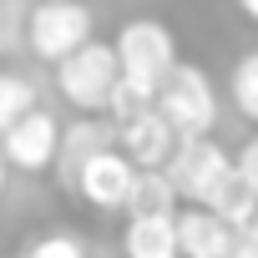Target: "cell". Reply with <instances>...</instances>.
<instances>
[{
    "instance_id": "cell-1",
    "label": "cell",
    "mask_w": 258,
    "mask_h": 258,
    "mask_svg": "<svg viewBox=\"0 0 258 258\" xmlns=\"http://www.w3.org/2000/svg\"><path fill=\"white\" fill-rule=\"evenodd\" d=\"M152 111L167 121V132H172L177 142H187V137H213V121H218L213 81H208L198 66L172 61V66H167V76L157 81Z\"/></svg>"
},
{
    "instance_id": "cell-2",
    "label": "cell",
    "mask_w": 258,
    "mask_h": 258,
    "mask_svg": "<svg viewBox=\"0 0 258 258\" xmlns=\"http://www.w3.org/2000/svg\"><path fill=\"white\" fill-rule=\"evenodd\" d=\"M116 56H111V41H86L76 46L71 56L56 61V91L66 96V106H76L81 116H101L106 111V96L116 86Z\"/></svg>"
},
{
    "instance_id": "cell-3",
    "label": "cell",
    "mask_w": 258,
    "mask_h": 258,
    "mask_svg": "<svg viewBox=\"0 0 258 258\" xmlns=\"http://www.w3.org/2000/svg\"><path fill=\"white\" fill-rule=\"evenodd\" d=\"M172 192L187 203V208H208L218 198V187L228 182V152L213 142V137H187L172 147V157L162 162Z\"/></svg>"
},
{
    "instance_id": "cell-4",
    "label": "cell",
    "mask_w": 258,
    "mask_h": 258,
    "mask_svg": "<svg viewBox=\"0 0 258 258\" xmlns=\"http://www.w3.org/2000/svg\"><path fill=\"white\" fill-rule=\"evenodd\" d=\"M111 56H116V71H121V76H132V81H142V86H157V81L167 76V66L177 61V41H172V31H167L162 21L137 16V21H126V26L116 31Z\"/></svg>"
},
{
    "instance_id": "cell-5",
    "label": "cell",
    "mask_w": 258,
    "mask_h": 258,
    "mask_svg": "<svg viewBox=\"0 0 258 258\" xmlns=\"http://www.w3.org/2000/svg\"><path fill=\"white\" fill-rule=\"evenodd\" d=\"M26 41L41 61L56 66L61 56H71L76 46L91 41V11L81 0H41L31 11V21H26Z\"/></svg>"
},
{
    "instance_id": "cell-6",
    "label": "cell",
    "mask_w": 258,
    "mask_h": 258,
    "mask_svg": "<svg viewBox=\"0 0 258 258\" xmlns=\"http://www.w3.org/2000/svg\"><path fill=\"white\" fill-rule=\"evenodd\" d=\"M132 162H126L121 152H116V142L111 147H101V152H91L81 167H76V177H71V187L66 192H76L86 208H96V213H121V203H126V187H132Z\"/></svg>"
},
{
    "instance_id": "cell-7",
    "label": "cell",
    "mask_w": 258,
    "mask_h": 258,
    "mask_svg": "<svg viewBox=\"0 0 258 258\" xmlns=\"http://www.w3.org/2000/svg\"><path fill=\"white\" fill-rule=\"evenodd\" d=\"M56 137H61L56 116L31 106L21 121H11L6 132H0V157H6V167H16V172H46L56 162Z\"/></svg>"
},
{
    "instance_id": "cell-8",
    "label": "cell",
    "mask_w": 258,
    "mask_h": 258,
    "mask_svg": "<svg viewBox=\"0 0 258 258\" xmlns=\"http://www.w3.org/2000/svg\"><path fill=\"white\" fill-rule=\"evenodd\" d=\"M172 147H177V137L167 132V121L157 111H142V116H132V121L116 126V152L132 167H162L172 157Z\"/></svg>"
},
{
    "instance_id": "cell-9",
    "label": "cell",
    "mask_w": 258,
    "mask_h": 258,
    "mask_svg": "<svg viewBox=\"0 0 258 258\" xmlns=\"http://www.w3.org/2000/svg\"><path fill=\"white\" fill-rule=\"evenodd\" d=\"M172 238H177V258H223L233 228L223 218H213L208 208H187L172 218Z\"/></svg>"
},
{
    "instance_id": "cell-10",
    "label": "cell",
    "mask_w": 258,
    "mask_h": 258,
    "mask_svg": "<svg viewBox=\"0 0 258 258\" xmlns=\"http://www.w3.org/2000/svg\"><path fill=\"white\" fill-rule=\"evenodd\" d=\"M111 142H116V132H111V126H101V121H91V116H81L76 126H61V137H56V172H61V187H71L76 167H81L91 152L111 147Z\"/></svg>"
},
{
    "instance_id": "cell-11",
    "label": "cell",
    "mask_w": 258,
    "mask_h": 258,
    "mask_svg": "<svg viewBox=\"0 0 258 258\" xmlns=\"http://www.w3.org/2000/svg\"><path fill=\"white\" fill-rule=\"evenodd\" d=\"M172 208H177V192H172L167 172H162V167H137L121 213H126V218H167Z\"/></svg>"
},
{
    "instance_id": "cell-12",
    "label": "cell",
    "mask_w": 258,
    "mask_h": 258,
    "mask_svg": "<svg viewBox=\"0 0 258 258\" xmlns=\"http://www.w3.org/2000/svg\"><path fill=\"white\" fill-rule=\"evenodd\" d=\"M121 253H126V258H177L172 213H167V218H126V228H121Z\"/></svg>"
},
{
    "instance_id": "cell-13",
    "label": "cell",
    "mask_w": 258,
    "mask_h": 258,
    "mask_svg": "<svg viewBox=\"0 0 258 258\" xmlns=\"http://www.w3.org/2000/svg\"><path fill=\"white\" fill-rule=\"evenodd\" d=\"M152 96H157V86H142V81H132V76H116V86H111V96H106V116L121 126V121L152 111Z\"/></svg>"
},
{
    "instance_id": "cell-14",
    "label": "cell",
    "mask_w": 258,
    "mask_h": 258,
    "mask_svg": "<svg viewBox=\"0 0 258 258\" xmlns=\"http://www.w3.org/2000/svg\"><path fill=\"white\" fill-rule=\"evenodd\" d=\"M31 106H36V86L21 71H0V132H6L11 121H21Z\"/></svg>"
},
{
    "instance_id": "cell-15",
    "label": "cell",
    "mask_w": 258,
    "mask_h": 258,
    "mask_svg": "<svg viewBox=\"0 0 258 258\" xmlns=\"http://www.w3.org/2000/svg\"><path fill=\"white\" fill-rule=\"evenodd\" d=\"M233 106L243 121H258V51H243L233 66Z\"/></svg>"
},
{
    "instance_id": "cell-16",
    "label": "cell",
    "mask_w": 258,
    "mask_h": 258,
    "mask_svg": "<svg viewBox=\"0 0 258 258\" xmlns=\"http://www.w3.org/2000/svg\"><path fill=\"white\" fill-rule=\"evenodd\" d=\"M21 258H86V248H81L71 233H41Z\"/></svg>"
},
{
    "instance_id": "cell-17",
    "label": "cell",
    "mask_w": 258,
    "mask_h": 258,
    "mask_svg": "<svg viewBox=\"0 0 258 258\" xmlns=\"http://www.w3.org/2000/svg\"><path fill=\"white\" fill-rule=\"evenodd\" d=\"M228 167H233V177H238V182L258 187V142H243V147H238V157H228Z\"/></svg>"
},
{
    "instance_id": "cell-18",
    "label": "cell",
    "mask_w": 258,
    "mask_h": 258,
    "mask_svg": "<svg viewBox=\"0 0 258 258\" xmlns=\"http://www.w3.org/2000/svg\"><path fill=\"white\" fill-rule=\"evenodd\" d=\"M223 258H258V228H233Z\"/></svg>"
},
{
    "instance_id": "cell-19",
    "label": "cell",
    "mask_w": 258,
    "mask_h": 258,
    "mask_svg": "<svg viewBox=\"0 0 258 258\" xmlns=\"http://www.w3.org/2000/svg\"><path fill=\"white\" fill-rule=\"evenodd\" d=\"M238 11H243L248 21H258V0H238Z\"/></svg>"
},
{
    "instance_id": "cell-20",
    "label": "cell",
    "mask_w": 258,
    "mask_h": 258,
    "mask_svg": "<svg viewBox=\"0 0 258 258\" xmlns=\"http://www.w3.org/2000/svg\"><path fill=\"white\" fill-rule=\"evenodd\" d=\"M6 172H11V167H6V157H0V192H6V182H11V177H6Z\"/></svg>"
},
{
    "instance_id": "cell-21",
    "label": "cell",
    "mask_w": 258,
    "mask_h": 258,
    "mask_svg": "<svg viewBox=\"0 0 258 258\" xmlns=\"http://www.w3.org/2000/svg\"><path fill=\"white\" fill-rule=\"evenodd\" d=\"M0 26H6V21H0Z\"/></svg>"
}]
</instances>
